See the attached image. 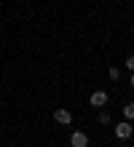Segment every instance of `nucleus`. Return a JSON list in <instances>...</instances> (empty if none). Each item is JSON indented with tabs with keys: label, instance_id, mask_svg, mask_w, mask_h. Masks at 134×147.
<instances>
[{
	"label": "nucleus",
	"instance_id": "nucleus-1",
	"mask_svg": "<svg viewBox=\"0 0 134 147\" xmlns=\"http://www.w3.org/2000/svg\"><path fill=\"white\" fill-rule=\"evenodd\" d=\"M54 120L62 123V126H70V123H73V112L65 110V107H59V110H54Z\"/></svg>",
	"mask_w": 134,
	"mask_h": 147
},
{
	"label": "nucleus",
	"instance_id": "nucleus-2",
	"mask_svg": "<svg viewBox=\"0 0 134 147\" xmlns=\"http://www.w3.org/2000/svg\"><path fill=\"white\" fill-rule=\"evenodd\" d=\"M131 134H134L131 120H123V123H118V126H115V136H118V139H129Z\"/></svg>",
	"mask_w": 134,
	"mask_h": 147
},
{
	"label": "nucleus",
	"instance_id": "nucleus-3",
	"mask_svg": "<svg viewBox=\"0 0 134 147\" xmlns=\"http://www.w3.org/2000/svg\"><path fill=\"white\" fill-rule=\"evenodd\" d=\"M70 144L73 147H88V136L83 131H73L70 134Z\"/></svg>",
	"mask_w": 134,
	"mask_h": 147
},
{
	"label": "nucleus",
	"instance_id": "nucleus-4",
	"mask_svg": "<svg viewBox=\"0 0 134 147\" xmlns=\"http://www.w3.org/2000/svg\"><path fill=\"white\" fill-rule=\"evenodd\" d=\"M88 102H91V107H105L107 105V91H94Z\"/></svg>",
	"mask_w": 134,
	"mask_h": 147
},
{
	"label": "nucleus",
	"instance_id": "nucleus-5",
	"mask_svg": "<svg viewBox=\"0 0 134 147\" xmlns=\"http://www.w3.org/2000/svg\"><path fill=\"white\" fill-rule=\"evenodd\" d=\"M123 118H126V120H134V102L123 105Z\"/></svg>",
	"mask_w": 134,
	"mask_h": 147
},
{
	"label": "nucleus",
	"instance_id": "nucleus-6",
	"mask_svg": "<svg viewBox=\"0 0 134 147\" xmlns=\"http://www.w3.org/2000/svg\"><path fill=\"white\" fill-rule=\"evenodd\" d=\"M107 72H110V80H118V78H121V70H118V67H110Z\"/></svg>",
	"mask_w": 134,
	"mask_h": 147
},
{
	"label": "nucleus",
	"instance_id": "nucleus-7",
	"mask_svg": "<svg viewBox=\"0 0 134 147\" xmlns=\"http://www.w3.org/2000/svg\"><path fill=\"white\" fill-rule=\"evenodd\" d=\"M99 123H110V112H105V110L99 112Z\"/></svg>",
	"mask_w": 134,
	"mask_h": 147
},
{
	"label": "nucleus",
	"instance_id": "nucleus-8",
	"mask_svg": "<svg viewBox=\"0 0 134 147\" xmlns=\"http://www.w3.org/2000/svg\"><path fill=\"white\" fill-rule=\"evenodd\" d=\"M126 70H131V72H134V56H129V59H126Z\"/></svg>",
	"mask_w": 134,
	"mask_h": 147
},
{
	"label": "nucleus",
	"instance_id": "nucleus-9",
	"mask_svg": "<svg viewBox=\"0 0 134 147\" xmlns=\"http://www.w3.org/2000/svg\"><path fill=\"white\" fill-rule=\"evenodd\" d=\"M129 83H131V88H134V75H131V80H129Z\"/></svg>",
	"mask_w": 134,
	"mask_h": 147
}]
</instances>
